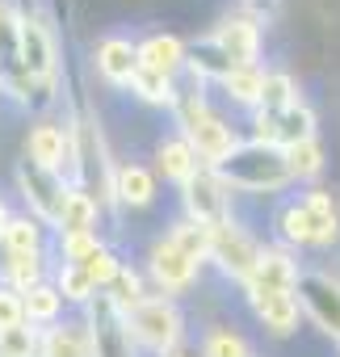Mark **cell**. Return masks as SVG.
<instances>
[{"label":"cell","mask_w":340,"mask_h":357,"mask_svg":"<svg viewBox=\"0 0 340 357\" xmlns=\"http://www.w3.org/2000/svg\"><path fill=\"white\" fill-rule=\"evenodd\" d=\"M273 231L277 244L298 252V248H336L340 244V202L332 190L311 185L307 194L281 198L273 211Z\"/></svg>","instance_id":"6da1fadb"},{"label":"cell","mask_w":340,"mask_h":357,"mask_svg":"<svg viewBox=\"0 0 340 357\" xmlns=\"http://www.w3.org/2000/svg\"><path fill=\"white\" fill-rule=\"evenodd\" d=\"M215 172L223 176V185H227L231 194H281V190L294 185L281 147L252 143V139L240 143Z\"/></svg>","instance_id":"7a4b0ae2"},{"label":"cell","mask_w":340,"mask_h":357,"mask_svg":"<svg viewBox=\"0 0 340 357\" xmlns=\"http://www.w3.org/2000/svg\"><path fill=\"white\" fill-rule=\"evenodd\" d=\"M126 328L134 336V349L164 357V353L181 349V340H185V311L177 307V298L147 294L126 311Z\"/></svg>","instance_id":"3957f363"},{"label":"cell","mask_w":340,"mask_h":357,"mask_svg":"<svg viewBox=\"0 0 340 357\" xmlns=\"http://www.w3.org/2000/svg\"><path fill=\"white\" fill-rule=\"evenodd\" d=\"M84 315V328H88V349H93V357H139V349H134V336H130V328H126V315L97 290L84 307H80Z\"/></svg>","instance_id":"277c9868"},{"label":"cell","mask_w":340,"mask_h":357,"mask_svg":"<svg viewBox=\"0 0 340 357\" xmlns=\"http://www.w3.org/2000/svg\"><path fill=\"white\" fill-rule=\"evenodd\" d=\"M181 206H185V219H194L202 227L235 219V194L223 185V176L215 168H206V164H198V172L181 185Z\"/></svg>","instance_id":"5b68a950"},{"label":"cell","mask_w":340,"mask_h":357,"mask_svg":"<svg viewBox=\"0 0 340 357\" xmlns=\"http://www.w3.org/2000/svg\"><path fill=\"white\" fill-rule=\"evenodd\" d=\"M256 257H261V240H256L240 219H227V223H215V227H210V252H206V261H215L219 273L231 278L235 286L248 282Z\"/></svg>","instance_id":"8992f818"},{"label":"cell","mask_w":340,"mask_h":357,"mask_svg":"<svg viewBox=\"0 0 340 357\" xmlns=\"http://www.w3.org/2000/svg\"><path fill=\"white\" fill-rule=\"evenodd\" d=\"M143 278H147V286H151L155 294L177 298V294H190V290L198 286L202 265H198V261H190L185 252H177L173 244H168V240L160 236V240H151V248H147Z\"/></svg>","instance_id":"52a82bcc"},{"label":"cell","mask_w":340,"mask_h":357,"mask_svg":"<svg viewBox=\"0 0 340 357\" xmlns=\"http://www.w3.org/2000/svg\"><path fill=\"white\" fill-rule=\"evenodd\" d=\"M294 294H298L302 315H307L323 336H332V340L340 344V278L327 273V269H302Z\"/></svg>","instance_id":"ba28073f"},{"label":"cell","mask_w":340,"mask_h":357,"mask_svg":"<svg viewBox=\"0 0 340 357\" xmlns=\"http://www.w3.org/2000/svg\"><path fill=\"white\" fill-rule=\"evenodd\" d=\"M72 151H76V135H72V118L55 122V118H38L26 130V164L59 172L72 185Z\"/></svg>","instance_id":"9c48e42d"},{"label":"cell","mask_w":340,"mask_h":357,"mask_svg":"<svg viewBox=\"0 0 340 357\" xmlns=\"http://www.w3.org/2000/svg\"><path fill=\"white\" fill-rule=\"evenodd\" d=\"M17 190L26 198V215L38 219L47 231H55L59 215H63V202L72 194V185L63 181L59 172H47V168H34V164H17Z\"/></svg>","instance_id":"30bf717a"},{"label":"cell","mask_w":340,"mask_h":357,"mask_svg":"<svg viewBox=\"0 0 340 357\" xmlns=\"http://www.w3.org/2000/svg\"><path fill=\"white\" fill-rule=\"evenodd\" d=\"M206 38H210V47H215L231 68H261L265 34H261V22H256V17L231 13V17H223Z\"/></svg>","instance_id":"8fae6325"},{"label":"cell","mask_w":340,"mask_h":357,"mask_svg":"<svg viewBox=\"0 0 340 357\" xmlns=\"http://www.w3.org/2000/svg\"><path fill=\"white\" fill-rule=\"evenodd\" d=\"M244 298H248L252 319H256L269 336L286 340V336L298 332L302 307H298V294H294V290H244Z\"/></svg>","instance_id":"7c38bea8"},{"label":"cell","mask_w":340,"mask_h":357,"mask_svg":"<svg viewBox=\"0 0 340 357\" xmlns=\"http://www.w3.org/2000/svg\"><path fill=\"white\" fill-rule=\"evenodd\" d=\"M298 273H302L298 252H290L281 244H261V257H256V265L240 290H294Z\"/></svg>","instance_id":"4fadbf2b"},{"label":"cell","mask_w":340,"mask_h":357,"mask_svg":"<svg viewBox=\"0 0 340 357\" xmlns=\"http://www.w3.org/2000/svg\"><path fill=\"white\" fill-rule=\"evenodd\" d=\"M93 68H97V76H101L109 89H130V80H134V72H139V51H134V43L122 38V34H105V38L93 47Z\"/></svg>","instance_id":"5bb4252c"},{"label":"cell","mask_w":340,"mask_h":357,"mask_svg":"<svg viewBox=\"0 0 340 357\" xmlns=\"http://www.w3.org/2000/svg\"><path fill=\"white\" fill-rule=\"evenodd\" d=\"M160 194L155 172L139 160H118L114 164V206L122 211H147Z\"/></svg>","instance_id":"9a60e30c"},{"label":"cell","mask_w":340,"mask_h":357,"mask_svg":"<svg viewBox=\"0 0 340 357\" xmlns=\"http://www.w3.org/2000/svg\"><path fill=\"white\" fill-rule=\"evenodd\" d=\"M151 160H155V164H147V168L155 172V181H168V185H177V190L198 172V155H194V147H190L181 135H164V139L155 143Z\"/></svg>","instance_id":"2e32d148"},{"label":"cell","mask_w":340,"mask_h":357,"mask_svg":"<svg viewBox=\"0 0 340 357\" xmlns=\"http://www.w3.org/2000/svg\"><path fill=\"white\" fill-rule=\"evenodd\" d=\"M134 51H139V68H147V72L173 76V80L185 72V38L168 34V30L147 34L143 43H134Z\"/></svg>","instance_id":"e0dca14e"},{"label":"cell","mask_w":340,"mask_h":357,"mask_svg":"<svg viewBox=\"0 0 340 357\" xmlns=\"http://www.w3.org/2000/svg\"><path fill=\"white\" fill-rule=\"evenodd\" d=\"M38 357H93L88 349V328L80 315H63L38 336Z\"/></svg>","instance_id":"ac0fdd59"},{"label":"cell","mask_w":340,"mask_h":357,"mask_svg":"<svg viewBox=\"0 0 340 357\" xmlns=\"http://www.w3.org/2000/svg\"><path fill=\"white\" fill-rule=\"evenodd\" d=\"M0 282L13 286L17 294L47 282V252H5L0 248Z\"/></svg>","instance_id":"d6986e66"},{"label":"cell","mask_w":340,"mask_h":357,"mask_svg":"<svg viewBox=\"0 0 340 357\" xmlns=\"http://www.w3.org/2000/svg\"><path fill=\"white\" fill-rule=\"evenodd\" d=\"M281 155H286V168H290V181H307V185H311V181H319L323 168H327V151H323L319 135L281 147Z\"/></svg>","instance_id":"ffe728a7"},{"label":"cell","mask_w":340,"mask_h":357,"mask_svg":"<svg viewBox=\"0 0 340 357\" xmlns=\"http://www.w3.org/2000/svg\"><path fill=\"white\" fill-rule=\"evenodd\" d=\"M63 307L68 303L59 298V290L51 286V278L38 282V286H30V290H22V315L34 328H51L55 319H63Z\"/></svg>","instance_id":"44dd1931"},{"label":"cell","mask_w":340,"mask_h":357,"mask_svg":"<svg viewBox=\"0 0 340 357\" xmlns=\"http://www.w3.org/2000/svg\"><path fill=\"white\" fill-rule=\"evenodd\" d=\"M88 231H101V211H97L93 198L72 190L68 202H63V215L55 223V236H88Z\"/></svg>","instance_id":"7402d4cb"},{"label":"cell","mask_w":340,"mask_h":357,"mask_svg":"<svg viewBox=\"0 0 340 357\" xmlns=\"http://www.w3.org/2000/svg\"><path fill=\"white\" fill-rule=\"evenodd\" d=\"M0 248L5 252H47V227L30 215H9L0 227Z\"/></svg>","instance_id":"603a6c76"},{"label":"cell","mask_w":340,"mask_h":357,"mask_svg":"<svg viewBox=\"0 0 340 357\" xmlns=\"http://www.w3.org/2000/svg\"><path fill=\"white\" fill-rule=\"evenodd\" d=\"M177 93L181 89H177L173 76H160V72H147V68H139L134 80H130V97L143 101V105H151V109H173Z\"/></svg>","instance_id":"cb8c5ba5"},{"label":"cell","mask_w":340,"mask_h":357,"mask_svg":"<svg viewBox=\"0 0 340 357\" xmlns=\"http://www.w3.org/2000/svg\"><path fill=\"white\" fill-rule=\"evenodd\" d=\"M101 294H105V298L126 315L139 298H147V278H143V269H134L130 261H122V265H118V273L109 278V286H105Z\"/></svg>","instance_id":"d4e9b609"},{"label":"cell","mask_w":340,"mask_h":357,"mask_svg":"<svg viewBox=\"0 0 340 357\" xmlns=\"http://www.w3.org/2000/svg\"><path fill=\"white\" fill-rule=\"evenodd\" d=\"M202 357H256L252 340L231 324H210L202 332Z\"/></svg>","instance_id":"484cf974"},{"label":"cell","mask_w":340,"mask_h":357,"mask_svg":"<svg viewBox=\"0 0 340 357\" xmlns=\"http://www.w3.org/2000/svg\"><path fill=\"white\" fill-rule=\"evenodd\" d=\"M164 240L173 244L177 252H185L190 261H198V265H206V252H210V227H202V223H194V219H173V227L164 231Z\"/></svg>","instance_id":"4316f807"},{"label":"cell","mask_w":340,"mask_h":357,"mask_svg":"<svg viewBox=\"0 0 340 357\" xmlns=\"http://www.w3.org/2000/svg\"><path fill=\"white\" fill-rule=\"evenodd\" d=\"M261 80H265V68H231V72L219 80V89H223L227 101H235V105H244V109H256V101H261Z\"/></svg>","instance_id":"83f0119b"},{"label":"cell","mask_w":340,"mask_h":357,"mask_svg":"<svg viewBox=\"0 0 340 357\" xmlns=\"http://www.w3.org/2000/svg\"><path fill=\"white\" fill-rule=\"evenodd\" d=\"M302 101L298 97V84L290 72H269L265 68V80H261V101H256V114H281L286 105Z\"/></svg>","instance_id":"f1b7e54d"},{"label":"cell","mask_w":340,"mask_h":357,"mask_svg":"<svg viewBox=\"0 0 340 357\" xmlns=\"http://www.w3.org/2000/svg\"><path fill=\"white\" fill-rule=\"evenodd\" d=\"M51 286H55V290H59V298H63V303H72V307H84V303L97 294V286L84 278V269H80V265H72V261H59V265H55Z\"/></svg>","instance_id":"f546056e"},{"label":"cell","mask_w":340,"mask_h":357,"mask_svg":"<svg viewBox=\"0 0 340 357\" xmlns=\"http://www.w3.org/2000/svg\"><path fill=\"white\" fill-rule=\"evenodd\" d=\"M72 265H80V269H84V278H88V282H93L97 290H105V286H109V278L118 273L122 257H118V252H114V248H109V244L101 240V244H97L93 252H84V257H80V261H72Z\"/></svg>","instance_id":"4dcf8cb0"},{"label":"cell","mask_w":340,"mask_h":357,"mask_svg":"<svg viewBox=\"0 0 340 357\" xmlns=\"http://www.w3.org/2000/svg\"><path fill=\"white\" fill-rule=\"evenodd\" d=\"M38 336H42V328H34V324L0 328V357H38Z\"/></svg>","instance_id":"1f68e13d"},{"label":"cell","mask_w":340,"mask_h":357,"mask_svg":"<svg viewBox=\"0 0 340 357\" xmlns=\"http://www.w3.org/2000/svg\"><path fill=\"white\" fill-rule=\"evenodd\" d=\"M17 324H26V315H22V294H17L13 286L0 282V328H17Z\"/></svg>","instance_id":"d6a6232c"},{"label":"cell","mask_w":340,"mask_h":357,"mask_svg":"<svg viewBox=\"0 0 340 357\" xmlns=\"http://www.w3.org/2000/svg\"><path fill=\"white\" fill-rule=\"evenodd\" d=\"M9 223V206H5V198H0V227Z\"/></svg>","instance_id":"836d02e7"},{"label":"cell","mask_w":340,"mask_h":357,"mask_svg":"<svg viewBox=\"0 0 340 357\" xmlns=\"http://www.w3.org/2000/svg\"><path fill=\"white\" fill-rule=\"evenodd\" d=\"M164 357H194V353H185V349H173V353H164Z\"/></svg>","instance_id":"e575fe53"}]
</instances>
